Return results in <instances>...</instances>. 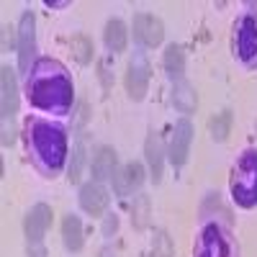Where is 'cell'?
Masks as SVG:
<instances>
[{
  "mask_svg": "<svg viewBox=\"0 0 257 257\" xmlns=\"http://www.w3.org/2000/svg\"><path fill=\"white\" fill-rule=\"evenodd\" d=\"M72 77L57 59H39L26 80V98L34 108L67 113L72 105Z\"/></svg>",
  "mask_w": 257,
  "mask_h": 257,
  "instance_id": "cell-1",
  "label": "cell"
},
{
  "mask_svg": "<svg viewBox=\"0 0 257 257\" xmlns=\"http://www.w3.org/2000/svg\"><path fill=\"white\" fill-rule=\"evenodd\" d=\"M26 142L29 152L34 157V165L44 175L54 178L64 160H67V137L59 126L44 121V118H29L26 121Z\"/></svg>",
  "mask_w": 257,
  "mask_h": 257,
  "instance_id": "cell-2",
  "label": "cell"
},
{
  "mask_svg": "<svg viewBox=\"0 0 257 257\" xmlns=\"http://www.w3.org/2000/svg\"><path fill=\"white\" fill-rule=\"evenodd\" d=\"M231 196L242 208L257 206V152L247 149L231 170Z\"/></svg>",
  "mask_w": 257,
  "mask_h": 257,
  "instance_id": "cell-3",
  "label": "cell"
},
{
  "mask_svg": "<svg viewBox=\"0 0 257 257\" xmlns=\"http://www.w3.org/2000/svg\"><path fill=\"white\" fill-rule=\"evenodd\" d=\"M193 257H239V249L226 226L211 221L203 224V229L198 231Z\"/></svg>",
  "mask_w": 257,
  "mask_h": 257,
  "instance_id": "cell-4",
  "label": "cell"
},
{
  "mask_svg": "<svg viewBox=\"0 0 257 257\" xmlns=\"http://www.w3.org/2000/svg\"><path fill=\"white\" fill-rule=\"evenodd\" d=\"M234 49L244 67H257V6H249L234 24Z\"/></svg>",
  "mask_w": 257,
  "mask_h": 257,
  "instance_id": "cell-5",
  "label": "cell"
},
{
  "mask_svg": "<svg viewBox=\"0 0 257 257\" xmlns=\"http://www.w3.org/2000/svg\"><path fill=\"white\" fill-rule=\"evenodd\" d=\"M34 52H36V18L31 11H26L18 24V67L24 72H31Z\"/></svg>",
  "mask_w": 257,
  "mask_h": 257,
  "instance_id": "cell-6",
  "label": "cell"
},
{
  "mask_svg": "<svg viewBox=\"0 0 257 257\" xmlns=\"http://www.w3.org/2000/svg\"><path fill=\"white\" fill-rule=\"evenodd\" d=\"M149 77H152V67H149L147 57L139 52L132 57L128 62V72H126V90L134 100H142L147 95V88H149Z\"/></svg>",
  "mask_w": 257,
  "mask_h": 257,
  "instance_id": "cell-7",
  "label": "cell"
},
{
  "mask_svg": "<svg viewBox=\"0 0 257 257\" xmlns=\"http://www.w3.org/2000/svg\"><path fill=\"white\" fill-rule=\"evenodd\" d=\"M49 224H52V208L47 203H36L26 213V239H29V244H41Z\"/></svg>",
  "mask_w": 257,
  "mask_h": 257,
  "instance_id": "cell-8",
  "label": "cell"
},
{
  "mask_svg": "<svg viewBox=\"0 0 257 257\" xmlns=\"http://www.w3.org/2000/svg\"><path fill=\"white\" fill-rule=\"evenodd\" d=\"M190 142H193V126H190L188 118H183V121L175 123L173 139H170V162L175 167L185 165L188 152H190Z\"/></svg>",
  "mask_w": 257,
  "mask_h": 257,
  "instance_id": "cell-9",
  "label": "cell"
},
{
  "mask_svg": "<svg viewBox=\"0 0 257 257\" xmlns=\"http://www.w3.org/2000/svg\"><path fill=\"white\" fill-rule=\"evenodd\" d=\"M134 36L147 47H157L165 39V26L160 18L149 16V13H139L134 16Z\"/></svg>",
  "mask_w": 257,
  "mask_h": 257,
  "instance_id": "cell-10",
  "label": "cell"
},
{
  "mask_svg": "<svg viewBox=\"0 0 257 257\" xmlns=\"http://www.w3.org/2000/svg\"><path fill=\"white\" fill-rule=\"evenodd\" d=\"M0 111H3V121H11L16 108H18V88H16V75L8 64H3V70H0Z\"/></svg>",
  "mask_w": 257,
  "mask_h": 257,
  "instance_id": "cell-11",
  "label": "cell"
},
{
  "mask_svg": "<svg viewBox=\"0 0 257 257\" xmlns=\"http://www.w3.org/2000/svg\"><path fill=\"white\" fill-rule=\"evenodd\" d=\"M142 183H144V167L139 162L123 165L118 173L113 175V190L118 193V196H132Z\"/></svg>",
  "mask_w": 257,
  "mask_h": 257,
  "instance_id": "cell-12",
  "label": "cell"
},
{
  "mask_svg": "<svg viewBox=\"0 0 257 257\" xmlns=\"http://www.w3.org/2000/svg\"><path fill=\"white\" fill-rule=\"evenodd\" d=\"M80 206H82V211H88L90 216H100L105 211V206H108V196H105V190L98 183H88L80 190Z\"/></svg>",
  "mask_w": 257,
  "mask_h": 257,
  "instance_id": "cell-13",
  "label": "cell"
},
{
  "mask_svg": "<svg viewBox=\"0 0 257 257\" xmlns=\"http://www.w3.org/2000/svg\"><path fill=\"white\" fill-rule=\"evenodd\" d=\"M93 175L95 180H108L116 175V152L111 147H100L93 157Z\"/></svg>",
  "mask_w": 257,
  "mask_h": 257,
  "instance_id": "cell-14",
  "label": "cell"
},
{
  "mask_svg": "<svg viewBox=\"0 0 257 257\" xmlns=\"http://www.w3.org/2000/svg\"><path fill=\"white\" fill-rule=\"evenodd\" d=\"M144 152H147V162H149V170H152L155 183H160L162 180V139H160V134H149Z\"/></svg>",
  "mask_w": 257,
  "mask_h": 257,
  "instance_id": "cell-15",
  "label": "cell"
},
{
  "mask_svg": "<svg viewBox=\"0 0 257 257\" xmlns=\"http://www.w3.org/2000/svg\"><path fill=\"white\" fill-rule=\"evenodd\" d=\"M62 239H64V247H67L70 252L82 249V224H80L77 216H72V213L62 224Z\"/></svg>",
  "mask_w": 257,
  "mask_h": 257,
  "instance_id": "cell-16",
  "label": "cell"
},
{
  "mask_svg": "<svg viewBox=\"0 0 257 257\" xmlns=\"http://www.w3.org/2000/svg\"><path fill=\"white\" fill-rule=\"evenodd\" d=\"M105 47H108L111 52H123L126 49V26L118 18L105 24Z\"/></svg>",
  "mask_w": 257,
  "mask_h": 257,
  "instance_id": "cell-17",
  "label": "cell"
},
{
  "mask_svg": "<svg viewBox=\"0 0 257 257\" xmlns=\"http://www.w3.org/2000/svg\"><path fill=\"white\" fill-rule=\"evenodd\" d=\"M229 132H231V111H221L208 121V134L213 142H226Z\"/></svg>",
  "mask_w": 257,
  "mask_h": 257,
  "instance_id": "cell-18",
  "label": "cell"
},
{
  "mask_svg": "<svg viewBox=\"0 0 257 257\" xmlns=\"http://www.w3.org/2000/svg\"><path fill=\"white\" fill-rule=\"evenodd\" d=\"M173 103H175V108L190 113V111H196V93H193V88L188 82H178L175 85V90H173Z\"/></svg>",
  "mask_w": 257,
  "mask_h": 257,
  "instance_id": "cell-19",
  "label": "cell"
},
{
  "mask_svg": "<svg viewBox=\"0 0 257 257\" xmlns=\"http://www.w3.org/2000/svg\"><path fill=\"white\" fill-rule=\"evenodd\" d=\"M165 70H167L170 77H180L183 75V70H185V54H183L180 47H175V44L167 47V52H165Z\"/></svg>",
  "mask_w": 257,
  "mask_h": 257,
  "instance_id": "cell-20",
  "label": "cell"
},
{
  "mask_svg": "<svg viewBox=\"0 0 257 257\" xmlns=\"http://www.w3.org/2000/svg\"><path fill=\"white\" fill-rule=\"evenodd\" d=\"M132 224L137 229H144L149 224V196H137L132 206Z\"/></svg>",
  "mask_w": 257,
  "mask_h": 257,
  "instance_id": "cell-21",
  "label": "cell"
},
{
  "mask_svg": "<svg viewBox=\"0 0 257 257\" xmlns=\"http://www.w3.org/2000/svg\"><path fill=\"white\" fill-rule=\"evenodd\" d=\"M72 54L80 64H88L93 59V41L88 36H75L72 39Z\"/></svg>",
  "mask_w": 257,
  "mask_h": 257,
  "instance_id": "cell-22",
  "label": "cell"
},
{
  "mask_svg": "<svg viewBox=\"0 0 257 257\" xmlns=\"http://www.w3.org/2000/svg\"><path fill=\"white\" fill-rule=\"evenodd\" d=\"M152 254H155V257H173V239L167 237V231H157V234H155Z\"/></svg>",
  "mask_w": 257,
  "mask_h": 257,
  "instance_id": "cell-23",
  "label": "cell"
},
{
  "mask_svg": "<svg viewBox=\"0 0 257 257\" xmlns=\"http://www.w3.org/2000/svg\"><path fill=\"white\" fill-rule=\"evenodd\" d=\"M80 165H82V147H77V152H75V167L70 170V180L72 183L80 178Z\"/></svg>",
  "mask_w": 257,
  "mask_h": 257,
  "instance_id": "cell-24",
  "label": "cell"
},
{
  "mask_svg": "<svg viewBox=\"0 0 257 257\" xmlns=\"http://www.w3.org/2000/svg\"><path fill=\"white\" fill-rule=\"evenodd\" d=\"M116 229H118V219L113 216V213H111V216H105V224H103V234H105V237L113 234Z\"/></svg>",
  "mask_w": 257,
  "mask_h": 257,
  "instance_id": "cell-25",
  "label": "cell"
},
{
  "mask_svg": "<svg viewBox=\"0 0 257 257\" xmlns=\"http://www.w3.org/2000/svg\"><path fill=\"white\" fill-rule=\"evenodd\" d=\"M29 257H47L44 244H29Z\"/></svg>",
  "mask_w": 257,
  "mask_h": 257,
  "instance_id": "cell-26",
  "label": "cell"
}]
</instances>
